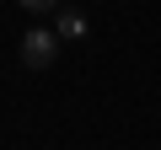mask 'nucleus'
I'll return each mask as SVG.
<instances>
[{"instance_id":"f257e3e1","label":"nucleus","mask_w":161,"mask_h":150,"mask_svg":"<svg viewBox=\"0 0 161 150\" xmlns=\"http://www.w3.org/2000/svg\"><path fill=\"white\" fill-rule=\"evenodd\" d=\"M54 59H59V38L43 32V27H32V32L22 38V64H27V70H48Z\"/></svg>"},{"instance_id":"f03ea898","label":"nucleus","mask_w":161,"mask_h":150,"mask_svg":"<svg viewBox=\"0 0 161 150\" xmlns=\"http://www.w3.org/2000/svg\"><path fill=\"white\" fill-rule=\"evenodd\" d=\"M54 38L59 43H80V38H86V16H80L75 6H59L54 11Z\"/></svg>"}]
</instances>
